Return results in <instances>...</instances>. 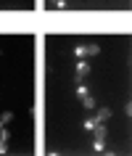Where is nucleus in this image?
<instances>
[{
  "label": "nucleus",
  "mask_w": 132,
  "mask_h": 156,
  "mask_svg": "<svg viewBox=\"0 0 132 156\" xmlns=\"http://www.w3.org/2000/svg\"><path fill=\"white\" fill-rule=\"evenodd\" d=\"M0 122H3V124H11V122H13V111H3V114H0Z\"/></svg>",
  "instance_id": "nucleus-7"
},
{
  "label": "nucleus",
  "mask_w": 132,
  "mask_h": 156,
  "mask_svg": "<svg viewBox=\"0 0 132 156\" xmlns=\"http://www.w3.org/2000/svg\"><path fill=\"white\" fill-rule=\"evenodd\" d=\"M85 95H90V90H87V87H85V85H82V82H79V85H77V98L82 101V98H85Z\"/></svg>",
  "instance_id": "nucleus-6"
},
{
  "label": "nucleus",
  "mask_w": 132,
  "mask_h": 156,
  "mask_svg": "<svg viewBox=\"0 0 132 156\" xmlns=\"http://www.w3.org/2000/svg\"><path fill=\"white\" fill-rule=\"evenodd\" d=\"M87 72H90V64H87L85 58H79V61H77V72H74V85H79V82H82Z\"/></svg>",
  "instance_id": "nucleus-2"
},
{
  "label": "nucleus",
  "mask_w": 132,
  "mask_h": 156,
  "mask_svg": "<svg viewBox=\"0 0 132 156\" xmlns=\"http://www.w3.org/2000/svg\"><path fill=\"white\" fill-rule=\"evenodd\" d=\"M85 130H87V132L95 130V119H92V116H87V119H85Z\"/></svg>",
  "instance_id": "nucleus-9"
},
{
  "label": "nucleus",
  "mask_w": 132,
  "mask_h": 156,
  "mask_svg": "<svg viewBox=\"0 0 132 156\" xmlns=\"http://www.w3.org/2000/svg\"><path fill=\"white\" fill-rule=\"evenodd\" d=\"M87 48H90V56H98L100 53V45H87Z\"/></svg>",
  "instance_id": "nucleus-11"
},
{
  "label": "nucleus",
  "mask_w": 132,
  "mask_h": 156,
  "mask_svg": "<svg viewBox=\"0 0 132 156\" xmlns=\"http://www.w3.org/2000/svg\"><path fill=\"white\" fill-rule=\"evenodd\" d=\"M8 138H11V130L3 127V130H0V143H8Z\"/></svg>",
  "instance_id": "nucleus-8"
},
{
  "label": "nucleus",
  "mask_w": 132,
  "mask_h": 156,
  "mask_svg": "<svg viewBox=\"0 0 132 156\" xmlns=\"http://www.w3.org/2000/svg\"><path fill=\"white\" fill-rule=\"evenodd\" d=\"M82 106L87 108V111H92V108H95V98H92V95H85V98H82Z\"/></svg>",
  "instance_id": "nucleus-5"
},
{
  "label": "nucleus",
  "mask_w": 132,
  "mask_h": 156,
  "mask_svg": "<svg viewBox=\"0 0 132 156\" xmlns=\"http://www.w3.org/2000/svg\"><path fill=\"white\" fill-rule=\"evenodd\" d=\"M92 132H95L92 148H95V154H103V151H106V148H103V146H106V127H103V122L95 124V130H92Z\"/></svg>",
  "instance_id": "nucleus-1"
},
{
  "label": "nucleus",
  "mask_w": 132,
  "mask_h": 156,
  "mask_svg": "<svg viewBox=\"0 0 132 156\" xmlns=\"http://www.w3.org/2000/svg\"><path fill=\"white\" fill-rule=\"evenodd\" d=\"M0 154H8V143H0Z\"/></svg>",
  "instance_id": "nucleus-12"
},
{
  "label": "nucleus",
  "mask_w": 132,
  "mask_h": 156,
  "mask_svg": "<svg viewBox=\"0 0 132 156\" xmlns=\"http://www.w3.org/2000/svg\"><path fill=\"white\" fill-rule=\"evenodd\" d=\"M74 56L77 58H87V56H90V48H87V45H77V48H74Z\"/></svg>",
  "instance_id": "nucleus-4"
},
{
  "label": "nucleus",
  "mask_w": 132,
  "mask_h": 156,
  "mask_svg": "<svg viewBox=\"0 0 132 156\" xmlns=\"http://www.w3.org/2000/svg\"><path fill=\"white\" fill-rule=\"evenodd\" d=\"M108 116H111V108H106V106H103V108H98V111H95V116H92V119H95V124H100V122L106 124V119H108Z\"/></svg>",
  "instance_id": "nucleus-3"
},
{
  "label": "nucleus",
  "mask_w": 132,
  "mask_h": 156,
  "mask_svg": "<svg viewBox=\"0 0 132 156\" xmlns=\"http://www.w3.org/2000/svg\"><path fill=\"white\" fill-rule=\"evenodd\" d=\"M53 8H69V0H53Z\"/></svg>",
  "instance_id": "nucleus-10"
},
{
  "label": "nucleus",
  "mask_w": 132,
  "mask_h": 156,
  "mask_svg": "<svg viewBox=\"0 0 132 156\" xmlns=\"http://www.w3.org/2000/svg\"><path fill=\"white\" fill-rule=\"evenodd\" d=\"M3 127H5V124H3V122H0V130H3Z\"/></svg>",
  "instance_id": "nucleus-13"
}]
</instances>
